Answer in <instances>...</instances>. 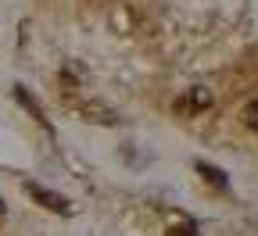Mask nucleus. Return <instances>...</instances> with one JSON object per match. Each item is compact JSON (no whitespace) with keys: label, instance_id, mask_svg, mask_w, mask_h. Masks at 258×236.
<instances>
[{"label":"nucleus","instance_id":"1","mask_svg":"<svg viewBox=\"0 0 258 236\" xmlns=\"http://www.w3.org/2000/svg\"><path fill=\"white\" fill-rule=\"evenodd\" d=\"M25 190L36 197V200H43V204L50 208V211H69V200L64 197H57V193H47L43 186H36V183H25Z\"/></svg>","mask_w":258,"mask_h":236},{"label":"nucleus","instance_id":"3","mask_svg":"<svg viewBox=\"0 0 258 236\" xmlns=\"http://www.w3.org/2000/svg\"><path fill=\"white\" fill-rule=\"evenodd\" d=\"M244 118H247V125L258 132V100H254V104H247V111H244Z\"/></svg>","mask_w":258,"mask_h":236},{"label":"nucleus","instance_id":"2","mask_svg":"<svg viewBox=\"0 0 258 236\" xmlns=\"http://www.w3.org/2000/svg\"><path fill=\"white\" fill-rule=\"evenodd\" d=\"M198 172H201V176H208V183H215L219 190H226V179H222V172H219L215 165H205V161H198Z\"/></svg>","mask_w":258,"mask_h":236}]
</instances>
